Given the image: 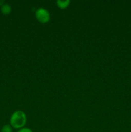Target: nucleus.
Masks as SVG:
<instances>
[{
	"label": "nucleus",
	"instance_id": "3",
	"mask_svg": "<svg viewBox=\"0 0 131 132\" xmlns=\"http://www.w3.org/2000/svg\"><path fill=\"white\" fill-rule=\"evenodd\" d=\"M71 1L69 0H57L56 1L57 6L60 9H65L69 6Z\"/></svg>",
	"mask_w": 131,
	"mask_h": 132
},
{
	"label": "nucleus",
	"instance_id": "7",
	"mask_svg": "<svg viewBox=\"0 0 131 132\" xmlns=\"http://www.w3.org/2000/svg\"><path fill=\"white\" fill-rule=\"evenodd\" d=\"M4 3H5V1H2V0H0V6H2Z\"/></svg>",
	"mask_w": 131,
	"mask_h": 132
},
{
	"label": "nucleus",
	"instance_id": "1",
	"mask_svg": "<svg viewBox=\"0 0 131 132\" xmlns=\"http://www.w3.org/2000/svg\"><path fill=\"white\" fill-rule=\"evenodd\" d=\"M27 118L25 113L21 110H17L12 114L10 119V125L15 129L24 128L26 123Z\"/></svg>",
	"mask_w": 131,
	"mask_h": 132
},
{
	"label": "nucleus",
	"instance_id": "6",
	"mask_svg": "<svg viewBox=\"0 0 131 132\" xmlns=\"http://www.w3.org/2000/svg\"><path fill=\"white\" fill-rule=\"evenodd\" d=\"M17 132H33L31 129L28 128H22L19 129V131Z\"/></svg>",
	"mask_w": 131,
	"mask_h": 132
},
{
	"label": "nucleus",
	"instance_id": "8",
	"mask_svg": "<svg viewBox=\"0 0 131 132\" xmlns=\"http://www.w3.org/2000/svg\"><path fill=\"white\" fill-rule=\"evenodd\" d=\"M130 72H131V66H130Z\"/></svg>",
	"mask_w": 131,
	"mask_h": 132
},
{
	"label": "nucleus",
	"instance_id": "5",
	"mask_svg": "<svg viewBox=\"0 0 131 132\" xmlns=\"http://www.w3.org/2000/svg\"><path fill=\"white\" fill-rule=\"evenodd\" d=\"M1 132H12V127L10 125H5L1 128Z\"/></svg>",
	"mask_w": 131,
	"mask_h": 132
},
{
	"label": "nucleus",
	"instance_id": "2",
	"mask_svg": "<svg viewBox=\"0 0 131 132\" xmlns=\"http://www.w3.org/2000/svg\"><path fill=\"white\" fill-rule=\"evenodd\" d=\"M35 18L39 22L45 24L50 20V14L47 9L44 8H39L35 11Z\"/></svg>",
	"mask_w": 131,
	"mask_h": 132
},
{
	"label": "nucleus",
	"instance_id": "4",
	"mask_svg": "<svg viewBox=\"0 0 131 132\" xmlns=\"http://www.w3.org/2000/svg\"><path fill=\"white\" fill-rule=\"evenodd\" d=\"M1 12L4 15H8L11 13L12 8L10 5L8 3H4L1 6Z\"/></svg>",
	"mask_w": 131,
	"mask_h": 132
}]
</instances>
